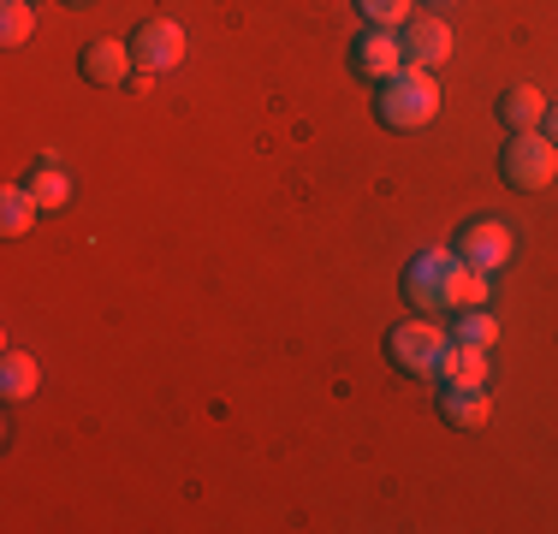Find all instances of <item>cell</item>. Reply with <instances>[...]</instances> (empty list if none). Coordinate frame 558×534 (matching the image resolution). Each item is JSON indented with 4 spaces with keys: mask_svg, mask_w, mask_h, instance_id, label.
<instances>
[{
    "mask_svg": "<svg viewBox=\"0 0 558 534\" xmlns=\"http://www.w3.org/2000/svg\"><path fill=\"white\" fill-rule=\"evenodd\" d=\"M434 113H440V84L422 65H398L392 77L375 84V119L387 131H422Z\"/></svg>",
    "mask_w": 558,
    "mask_h": 534,
    "instance_id": "1",
    "label": "cell"
},
{
    "mask_svg": "<svg viewBox=\"0 0 558 534\" xmlns=\"http://www.w3.org/2000/svg\"><path fill=\"white\" fill-rule=\"evenodd\" d=\"M458 274H463L458 250H416L398 274V291L416 315H446L451 298H458Z\"/></svg>",
    "mask_w": 558,
    "mask_h": 534,
    "instance_id": "2",
    "label": "cell"
},
{
    "mask_svg": "<svg viewBox=\"0 0 558 534\" xmlns=\"http://www.w3.org/2000/svg\"><path fill=\"white\" fill-rule=\"evenodd\" d=\"M446 344H451V332H440L428 315H410L398 327H387V363L398 374H410V380H440Z\"/></svg>",
    "mask_w": 558,
    "mask_h": 534,
    "instance_id": "3",
    "label": "cell"
},
{
    "mask_svg": "<svg viewBox=\"0 0 558 534\" xmlns=\"http://www.w3.org/2000/svg\"><path fill=\"white\" fill-rule=\"evenodd\" d=\"M499 179H505V191H547L558 179V143H547L541 131H505Z\"/></svg>",
    "mask_w": 558,
    "mask_h": 534,
    "instance_id": "4",
    "label": "cell"
},
{
    "mask_svg": "<svg viewBox=\"0 0 558 534\" xmlns=\"http://www.w3.org/2000/svg\"><path fill=\"white\" fill-rule=\"evenodd\" d=\"M451 250H458V262L475 267V274H499V267L511 262V250H517V232L505 220H494V214H482V220H463L458 226Z\"/></svg>",
    "mask_w": 558,
    "mask_h": 534,
    "instance_id": "5",
    "label": "cell"
},
{
    "mask_svg": "<svg viewBox=\"0 0 558 534\" xmlns=\"http://www.w3.org/2000/svg\"><path fill=\"white\" fill-rule=\"evenodd\" d=\"M179 60H184V31L172 19H143L137 31H131V65H137L143 77L172 72Z\"/></svg>",
    "mask_w": 558,
    "mask_h": 534,
    "instance_id": "6",
    "label": "cell"
},
{
    "mask_svg": "<svg viewBox=\"0 0 558 534\" xmlns=\"http://www.w3.org/2000/svg\"><path fill=\"white\" fill-rule=\"evenodd\" d=\"M398 48H404V65H422V72H434V65L451 60V24L434 12V19H416L410 12L404 24H398Z\"/></svg>",
    "mask_w": 558,
    "mask_h": 534,
    "instance_id": "7",
    "label": "cell"
},
{
    "mask_svg": "<svg viewBox=\"0 0 558 534\" xmlns=\"http://www.w3.org/2000/svg\"><path fill=\"white\" fill-rule=\"evenodd\" d=\"M398 65H404V48H398V31H375V24H363L351 43V72L363 77V84H380V77H392Z\"/></svg>",
    "mask_w": 558,
    "mask_h": 534,
    "instance_id": "8",
    "label": "cell"
},
{
    "mask_svg": "<svg viewBox=\"0 0 558 534\" xmlns=\"http://www.w3.org/2000/svg\"><path fill=\"white\" fill-rule=\"evenodd\" d=\"M77 72H84V84L96 89H119L137 65H131V43H119V36H101V43H89L77 53Z\"/></svg>",
    "mask_w": 558,
    "mask_h": 534,
    "instance_id": "9",
    "label": "cell"
},
{
    "mask_svg": "<svg viewBox=\"0 0 558 534\" xmlns=\"http://www.w3.org/2000/svg\"><path fill=\"white\" fill-rule=\"evenodd\" d=\"M494 416V404H487L482 386H440V422L458 427V434H475V427H487Z\"/></svg>",
    "mask_w": 558,
    "mask_h": 534,
    "instance_id": "10",
    "label": "cell"
},
{
    "mask_svg": "<svg viewBox=\"0 0 558 534\" xmlns=\"http://www.w3.org/2000/svg\"><path fill=\"white\" fill-rule=\"evenodd\" d=\"M494 113H499L505 131H541V119H547V96H541L535 84H511V89H499Z\"/></svg>",
    "mask_w": 558,
    "mask_h": 534,
    "instance_id": "11",
    "label": "cell"
},
{
    "mask_svg": "<svg viewBox=\"0 0 558 534\" xmlns=\"http://www.w3.org/2000/svg\"><path fill=\"white\" fill-rule=\"evenodd\" d=\"M440 386H487V344H446V363H440Z\"/></svg>",
    "mask_w": 558,
    "mask_h": 534,
    "instance_id": "12",
    "label": "cell"
},
{
    "mask_svg": "<svg viewBox=\"0 0 558 534\" xmlns=\"http://www.w3.org/2000/svg\"><path fill=\"white\" fill-rule=\"evenodd\" d=\"M36 386H43V368H36L31 351H7V356H0V398H7V404L36 398Z\"/></svg>",
    "mask_w": 558,
    "mask_h": 534,
    "instance_id": "13",
    "label": "cell"
},
{
    "mask_svg": "<svg viewBox=\"0 0 558 534\" xmlns=\"http://www.w3.org/2000/svg\"><path fill=\"white\" fill-rule=\"evenodd\" d=\"M24 191H31L43 208H65V203H72V179L60 172V160H54V155H43L31 172H24Z\"/></svg>",
    "mask_w": 558,
    "mask_h": 534,
    "instance_id": "14",
    "label": "cell"
},
{
    "mask_svg": "<svg viewBox=\"0 0 558 534\" xmlns=\"http://www.w3.org/2000/svg\"><path fill=\"white\" fill-rule=\"evenodd\" d=\"M36 214H43V203H36L24 184H7V191H0V232L7 238H24L36 226Z\"/></svg>",
    "mask_w": 558,
    "mask_h": 534,
    "instance_id": "15",
    "label": "cell"
},
{
    "mask_svg": "<svg viewBox=\"0 0 558 534\" xmlns=\"http://www.w3.org/2000/svg\"><path fill=\"white\" fill-rule=\"evenodd\" d=\"M31 36H36L31 0H0V43H7V48H24Z\"/></svg>",
    "mask_w": 558,
    "mask_h": 534,
    "instance_id": "16",
    "label": "cell"
},
{
    "mask_svg": "<svg viewBox=\"0 0 558 534\" xmlns=\"http://www.w3.org/2000/svg\"><path fill=\"white\" fill-rule=\"evenodd\" d=\"M487 298H494V274L463 267V274H458V298H451V315H458V310H487Z\"/></svg>",
    "mask_w": 558,
    "mask_h": 534,
    "instance_id": "17",
    "label": "cell"
},
{
    "mask_svg": "<svg viewBox=\"0 0 558 534\" xmlns=\"http://www.w3.org/2000/svg\"><path fill=\"white\" fill-rule=\"evenodd\" d=\"M356 12H363V24H375V31H398V24L416 12V0H356Z\"/></svg>",
    "mask_w": 558,
    "mask_h": 534,
    "instance_id": "18",
    "label": "cell"
},
{
    "mask_svg": "<svg viewBox=\"0 0 558 534\" xmlns=\"http://www.w3.org/2000/svg\"><path fill=\"white\" fill-rule=\"evenodd\" d=\"M451 339H463V344H494V339H499V320L487 315V310H458Z\"/></svg>",
    "mask_w": 558,
    "mask_h": 534,
    "instance_id": "19",
    "label": "cell"
},
{
    "mask_svg": "<svg viewBox=\"0 0 558 534\" xmlns=\"http://www.w3.org/2000/svg\"><path fill=\"white\" fill-rule=\"evenodd\" d=\"M541 137L558 143V101H547V119H541Z\"/></svg>",
    "mask_w": 558,
    "mask_h": 534,
    "instance_id": "20",
    "label": "cell"
},
{
    "mask_svg": "<svg viewBox=\"0 0 558 534\" xmlns=\"http://www.w3.org/2000/svg\"><path fill=\"white\" fill-rule=\"evenodd\" d=\"M428 7H458V0H428Z\"/></svg>",
    "mask_w": 558,
    "mask_h": 534,
    "instance_id": "21",
    "label": "cell"
},
{
    "mask_svg": "<svg viewBox=\"0 0 558 534\" xmlns=\"http://www.w3.org/2000/svg\"><path fill=\"white\" fill-rule=\"evenodd\" d=\"M72 7H89V0H72Z\"/></svg>",
    "mask_w": 558,
    "mask_h": 534,
    "instance_id": "22",
    "label": "cell"
}]
</instances>
